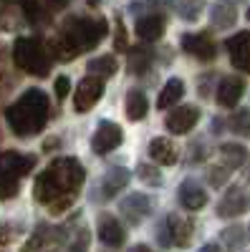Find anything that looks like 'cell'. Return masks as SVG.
Segmentation results:
<instances>
[{
  "instance_id": "obj_19",
  "label": "cell",
  "mask_w": 250,
  "mask_h": 252,
  "mask_svg": "<svg viewBox=\"0 0 250 252\" xmlns=\"http://www.w3.org/2000/svg\"><path fill=\"white\" fill-rule=\"evenodd\" d=\"M149 157H152L157 164L172 166V164H177V159H179V152H177V146H175L170 139L159 136V139H154V141L149 144Z\"/></svg>"
},
{
  "instance_id": "obj_18",
  "label": "cell",
  "mask_w": 250,
  "mask_h": 252,
  "mask_svg": "<svg viewBox=\"0 0 250 252\" xmlns=\"http://www.w3.org/2000/svg\"><path fill=\"white\" fill-rule=\"evenodd\" d=\"M129 184V172L124 166H114L107 172V177L101 179V194L104 199H114L119 192H124V187Z\"/></svg>"
},
{
  "instance_id": "obj_10",
  "label": "cell",
  "mask_w": 250,
  "mask_h": 252,
  "mask_svg": "<svg viewBox=\"0 0 250 252\" xmlns=\"http://www.w3.org/2000/svg\"><path fill=\"white\" fill-rule=\"evenodd\" d=\"M225 48L230 53V63L238 71L250 73V31H240L225 40Z\"/></svg>"
},
{
  "instance_id": "obj_20",
  "label": "cell",
  "mask_w": 250,
  "mask_h": 252,
  "mask_svg": "<svg viewBox=\"0 0 250 252\" xmlns=\"http://www.w3.org/2000/svg\"><path fill=\"white\" fill-rule=\"evenodd\" d=\"M210 20H213V26H215V28L227 31V28H233V26H235L238 10H235V5L230 3V0H217V3L213 5V10H210Z\"/></svg>"
},
{
  "instance_id": "obj_1",
  "label": "cell",
  "mask_w": 250,
  "mask_h": 252,
  "mask_svg": "<svg viewBox=\"0 0 250 252\" xmlns=\"http://www.w3.org/2000/svg\"><path fill=\"white\" fill-rule=\"evenodd\" d=\"M83 166L73 157H58L48 164L33 184V197L40 204H48L53 215H61L73 204V197L83 184Z\"/></svg>"
},
{
  "instance_id": "obj_28",
  "label": "cell",
  "mask_w": 250,
  "mask_h": 252,
  "mask_svg": "<svg viewBox=\"0 0 250 252\" xmlns=\"http://www.w3.org/2000/svg\"><path fill=\"white\" fill-rule=\"evenodd\" d=\"M230 129L238 134V136H245L250 139V109H240L230 116Z\"/></svg>"
},
{
  "instance_id": "obj_37",
  "label": "cell",
  "mask_w": 250,
  "mask_h": 252,
  "mask_svg": "<svg viewBox=\"0 0 250 252\" xmlns=\"http://www.w3.org/2000/svg\"><path fill=\"white\" fill-rule=\"evenodd\" d=\"M200 252H222V250H220L217 245H205V247H202Z\"/></svg>"
},
{
  "instance_id": "obj_35",
  "label": "cell",
  "mask_w": 250,
  "mask_h": 252,
  "mask_svg": "<svg viewBox=\"0 0 250 252\" xmlns=\"http://www.w3.org/2000/svg\"><path fill=\"white\" fill-rule=\"evenodd\" d=\"M46 3H48L51 8H56V10H61V8H66V5H69V0H46Z\"/></svg>"
},
{
  "instance_id": "obj_22",
  "label": "cell",
  "mask_w": 250,
  "mask_h": 252,
  "mask_svg": "<svg viewBox=\"0 0 250 252\" xmlns=\"http://www.w3.org/2000/svg\"><path fill=\"white\" fill-rule=\"evenodd\" d=\"M184 96V83L179 78H170L164 83V89L159 91V98H157V109H170Z\"/></svg>"
},
{
  "instance_id": "obj_16",
  "label": "cell",
  "mask_w": 250,
  "mask_h": 252,
  "mask_svg": "<svg viewBox=\"0 0 250 252\" xmlns=\"http://www.w3.org/2000/svg\"><path fill=\"white\" fill-rule=\"evenodd\" d=\"M243 91H245V81L240 76H225L217 86V103L225 109H233L243 98Z\"/></svg>"
},
{
  "instance_id": "obj_33",
  "label": "cell",
  "mask_w": 250,
  "mask_h": 252,
  "mask_svg": "<svg viewBox=\"0 0 250 252\" xmlns=\"http://www.w3.org/2000/svg\"><path fill=\"white\" fill-rule=\"evenodd\" d=\"M86 250H89V232H86V229H78L76 240L71 242V247L66 252H86Z\"/></svg>"
},
{
  "instance_id": "obj_30",
  "label": "cell",
  "mask_w": 250,
  "mask_h": 252,
  "mask_svg": "<svg viewBox=\"0 0 250 252\" xmlns=\"http://www.w3.org/2000/svg\"><path fill=\"white\" fill-rule=\"evenodd\" d=\"M10 3H15L20 10H23V15L31 20V23L38 20V15H40V3L38 0H10Z\"/></svg>"
},
{
  "instance_id": "obj_39",
  "label": "cell",
  "mask_w": 250,
  "mask_h": 252,
  "mask_svg": "<svg viewBox=\"0 0 250 252\" xmlns=\"http://www.w3.org/2000/svg\"><path fill=\"white\" fill-rule=\"evenodd\" d=\"M248 20H250V8H248Z\"/></svg>"
},
{
  "instance_id": "obj_6",
  "label": "cell",
  "mask_w": 250,
  "mask_h": 252,
  "mask_svg": "<svg viewBox=\"0 0 250 252\" xmlns=\"http://www.w3.org/2000/svg\"><path fill=\"white\" fill-rule=\"evenodd\" d=\"M159 245L162 247H187L192 242V235H195V224L192 220L187 217H179V215H167V220L162 222L159 227Z\"/></svg>"
},
{
  "instance_id": "obj_4",
  "label": "cell",
  "mask_w": 250,
  "mask_h": 252,
  "mask_svg": "<svg viewBox=\"0 0 250 252\" xmlns=\"http://www.w3.org/2000/svg\"><path fill=\"white\" fill-rule=\"evenodd\" d=\"M13 61L20 71L38 78L51 71V53L38 38H18L13 43Z\"/></svg>"
},
{
  "instance_id": "obj_8",
  "label": "cell",
  "mask_w": 250,
  "mask_h": 252,
  "mask_svg": "<svg viewBox=\"0 0 250 252\" xmlns=\"http://www.w3.org/2000/svg\"><path fill=\"white\" fill-rule=\"evenodd\" d=\"M250 209V197L243 187H230L225 192V197L217 202V217L230 220V217H240Z\"/></svg>"
},
{
  "instance_id": "obj_21",
  "label": "cell",
  "mask_w": 250,
  "mask_h": 252,
  "mask_svg": "<svg viewBox=\"0 0 250 252\" xmlns=\"http://www.w3.org/2000/svg\"><path fill=\"white\" fill-rule=\"evenodd\" d=\"M220 157H222V166H227V169H240V166L245 164L248 159V149L243 144H233V141H227L220 146Z\"/></svg>"
},
{
  "instance_id": "obj_13",
  "label": "cell",
  "mask_w": 250,
  "mask_h": 252,
  "mask_svg": "<svg viewBox=\"0 0 250 252\" xmlns=\"http://www.w3.org/2000/svg\"><path fill=\"white\" fill-rule=\"evenodd\" d=\"M96 232H99V240H101L104 245H107V247H121V245H124V240H127L121 222H119L114 215H99Z\"/></svg>"
},
{
  "instance_id": "obj_24",
  "label": "cell",
  "mask_w": 250,
  "mask_h": 252,
  "mask_svg": "<svg viewBox=\"0 0 250 252\" xmlns=\"http://www.w3.org/2000/svg\"><path fill=\"white\" fill-rule=\"evenodd\" d=\"M53 235H56V232H53L48 224H38L36 232L31 235V240L26 242V247L20 250V252H38V250H43L46 245H53V240H56Z\"/></svg>"
},
{
  "instance_id": "obj_2",
  "label": "cell",
  "mask_w": 250,
  "mask_h": 252,
  "mask_svg": "<svg viewBox=\"0 0 250 252\" xmlns=\"http://www.w3.org/2000/svg\"><path fill=\"white\" fill-rule=\"evenodd\" d=\"M107 35V20L104 18H69L61 33L51 40L48 53L58 61H73L81 51H91Z\"/></svg>"
},
{
  "instance_id": "obj_36",
  "label": "cell",
  "mask_w": 250,
  "mask_h": 252,
  "mask_svg": "<svg viewBox=\"0 0 250 252\" xmlns=\"http://www.w3.org/2000/svg\"><path fill=\"white\" fill-rule=\"evenodd\" d=\"M129 252H154V250H152V247H147V245H134Z\"/></svg>"
},
{
  "instance_id": "obj_15",
  "label": "cell",
  "mask_w": 250,
  "mask_h": 252,
  "mask_svg": "<svg viewBox=\"0 0 250 252\" xmlns=\"http://www.w3.org/2000/svg\"><path fill=\"white\" fill-rule=\"evenodd\" d=\"M200 121V109L197 106H179L167 116V129L172 134H187L192 131V126Z\"/></svg>"
},
{
  "instance_id": "obj_38",
  "label": "cell",
  "mask_w": 250,
  "mask_h": 252,
  "mask_svg": "<svg viewBox=\"0 0 250 252\" xmlns=\"http://www.w3.org/2000/svg\"><path fill=\"white\" fill-rule=\"evenodd\" d=\"M86 3H89V5H91V8H96V5H99V3H101V0H86Z\"/></svg>"
},
{
  "instance_id": "obj_12",
  "label": "cell",
  "mask_w": 250,
  "mask_h": 252,
  "mask_svg": "<svg viewBox=\"0 0 250 252\" xmlns=\"http://www.w3.org/2000/svg\"><path fill=\"white\" fill-rule=\"evenodd\" d=\"M119 209H121L124 220H127L129 224H139L142 220H147V217L152 215L154 202H152L147 194L134 192V194H129V197H124V202L119 204Z\"/></svg>"
},
{
  "instance_id": "obj_3",
  "label": "cell",
  "mask_w": 250,
  "mask_h": 252,
  "mask_svg": "<svg viewBox=\"0 0 250 252\" xmlns=\"http://www.w3.org/2000/svg\"><path fill=\"white\" fill-rule=\"evenodd\" d=\"M48 96L38 89H28L15 103L5 109V121L18 136H31L43 131L48 121Z\"/></svg>"
},
{
  "instance_id": "obj_11",
  "label": "cell",
  "mask_w": 250,
  "mask_h": 252,
  "mask_svg": "<svg viewBox=\"0 0 250 252\" xmlns=\"http://www.w3.org/2000/svg\"><path fill=\"white\" fill-rule=\"evenodd\" d=\"M101 94H104V81L96 78V76H86L78 83V89L73 94V109L76 111H89L91 106H96Z\"/></svg>"
},
{
  "instance_id": "obj_32",
  "label": "cell",
  "mask_w": 250,
  "mask_h": 252,
  "mask_svg": "<svg viewBox=\"0 0 250 252\" xmlns=\"http://www.w3.org/2000/svg\"><path fill=\"white\" fill-rule=\"evenodd\" d=\"M114 48H116V51H124V48H127V28H124L121 18L114 20Z\"/></svg>"
},
{
  "instance_id": "obj_26",
  "label": "cell",
  "mask_w": 250,
  "mask_h": 252,
  "mask_svg": "<svg viewBox=\"0 0 250 252\" xmlns=\"http://www.w3.org/2000/svg\"><path fill=\"white\" fill-rule=\"evenodd\" d=\"M152 66V53L147 48H132V56H129V63L127 68L134 73V76H144Z\"/></svg>"
},
{
  "instance_id": "obj_7",
  "label": "cell",
  "mask_w": 250,
  "mask_h": 252,
  "mask_svg": "<svg viewBox=\"0 0 250 252\" xmlns=\"http://www.w3.org/2000/svg\"><path fill=\"white\" fill-rule=\"evenodd\" d=\"M179 46H182L184 53L195 56L197 61H213L215 53H217L213 35L205 33V31H200V33H184L182 40H179Z\"/></svg>"
},
{
  "instance_id": "obj_23",
  "label": "cell",
  "mask_w": 250,
  "mask_h": 252,
  "mask_svg": "<svg viewBox=\"0 0 250 252\" xmlns=\"http://www.w3.org/2000/svg\"><path fill=\"white\" fill-rule=\"evenodd\" d=\"M147 109H149V103H147V96H144L139 89H132L127 94V116L132 121H142L144 116H147Z\"/></svg>"
},
{
  "instance_id": "obj_29",
  "label": "cell",
  "mask_w": 250,
  "mask_h": 252,
  "mask_svg": "<svg viewBox=\"0 0 250 252\" xmlns=\"http://www.w3.org/2000/svg\"><path fill=\"white\" fill-rule=\"evenodd\" d=\"M137 174H139V179H142L144 184H149V187H162V174H159L157 166H152V164H139Z\"/></svg>"
},
{
  "instance_id": "obj_14",
  "label": "cell",
  "mask_w": 250,
  "mask_h": 252,
  "mask_svg": "<svg viewBox=\"0 0 250 252\" xmlns=\"http://www.w3.org/2000/svg\"><path fill=\"white\" fill-rule=\"evenodd\" d=\"M177 197H179V204L190 212H197L207 204V192L195 182V179H184L177 189Z\"/></svg>"
},
{
  "instance_id": "obj_40",
  "label": "cell",
  "mask_w": 250,
  "mask_h": 252,
  "mask_svg": "<svg viewBox=\"0 0 250 252\" xmlns=\"http://www.w3.org/2000/svg\"><path fill=\"white\" fill-rule=\"evenodd\" d=\"M248 182H250V172H248Z\"/></svg>"
},
{
  "instance_id": "obj_9",
  "label": "cell",
  "mask_w": 250,
  "mask_h": 252,
  "mask_svg": "<svg viewBox=\"0 0 250 252\" xmlns=\"http://www.w3.org/2000/svg\"><path fill=\"white\" fill-rule=\"evenodd\" d=\"M121 141H124V136H121L119 124H114V121H101V124L96 126V131H94L91 149H94L96 154H109V152L116 149Z\"/></svg>"
},
{
  "instance_id": "obj_27",
  "label": "cell",
  "mask_w": 250,
  "mask_h": 252,
  "mask_svg": "<svg viewBox=\"0 0 250 252\" xmlns=\"http://www.w3.org/2000/svg\"><path fill=\"white\" fill-rule=\"evenodd\" d=\"M222 242L227 245V250H240L245 245V229L240 224H233V227H225L222 229Z\"/></svg>"
},
{
  "instance_id": "obj_17",
  "label": "cell",
  "mask_w": 250,
  "mask_h": 252,
  "mask_svg": "<svg viewBox=\"0 0 250 252\" xmlns=\"http://www.w3.org/2000/svg\"><path fill=\"white\" fill-rule=\"evenodd\" d=\"M164 26H167V20H164L162 13H147L144 18L137 20V35L144 40V43H152V40L162 38Z\"/></svg>"
},
{
  "instance_id": "obj_34",
  "label": "cell",
  "mask_w": 250,
  "mask_h": 252,
  "mask_svg": "<svg viewBox=\"0 0 250 252\" xmlns=\"http://www.w3.org/2000/svg\"><path fill=\"white\" fill-rule=\"evenodd\" d=\"M69 91H71V81H69V76H58V78H56V96L64 101V98L69 96Z\"/></svg>"
},
{
  "instance_id": "obj_5",
  "label": "cell",
  "mask_w": 250,
  "mask_h": 252,
  "mask_svg": "<svg viewBox=\"0 0 250 252\" xmlns=\"http://www.w3.org/2000/svg\"><path fill=\"white\" fill-rule=\"evenodd\" d=\"M33 166H36L33 154H18V152L0 154V199L15 197L20 187V177L33 172Z\"/></svg>"
},
{
  "instance_id": "obj_25",
  "label": "cell",
  "mask_w": 250,
  "mask_h": 252,
  "mask_svg": "<svg viewBox=\"0 0 250 252\" xmlns=\"http://www.w3.org/2000/svg\"><path fill=\"white\" fill-rule=\"evenodd\" d=\"M116 68H119V63H116L114 56H101V58L89 61V73L96 76V78H101V81H104V78H109V76H114Z\"/></svg>"
},
{
  "instance_id": "obj_31",
  "label": "cell",
  "mask_w": 250,
  "mask_h": 252,
  "mask_svg": "<svg viewBox=\"0 0 250 252\" xmlns=\"http://www.w3.org/2000/svg\"><path fill=\"white\" fill-rule=\"evenodd\" d=\"M227 174H230V169H227V166H222V164L210 166V169H207V182H210L213 187H222V184L227 182Z\"/></svg>"
}]
</instances>
